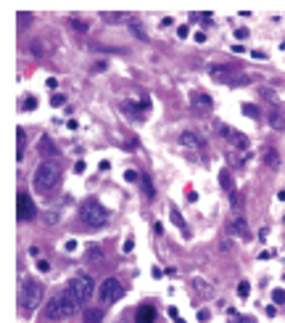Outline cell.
Listing matches in <instances>:
<instances>
[{
	"instance_id": "obj_1",
	"label": "cell",
	"mask_w": 285,
	"mask_h": 323,
	"mask_svg": "<svg viewBox=\"0 0 285 323\" xmlns=\"http://www.w3.org/2000/svg\"><path fill=\"white\" fill-rule=\"evenodd\" d=\"M32 183H34V191L37 193H42V196H51L58 186H61V170H58V165L56 162H51V159H45L42 165L34 170V178H32Z\"/></svg>"
},
{
	"instance_id": "obj_2",
	"label": "cell",
	"mask_w": 285,
	"mask_h": 323,
	"mask_svg": "<svg viewBox=\"0 0 285 323\" xmlns=\"http://www.w3.org/2000/svg\"><path fill=\"white\" fill-rule=\"evenodd\" d=\"M79 310V302L74 299V294L71 292H58L51 297V302L45 305V318H51V320H66L71 318Z\"/></svg>"
},
{
	"instance_id": "obj_3",
	"label": "cell",
	"mask_w": 285,
	"mask_h": 323,
	"mask_svg": "<svg viewBox=\"0 0 285 323\" xmlns=\"http://www.w3.org/2000/svg\"><path fill=\"white\" fill-rule=\"evenodd\" d=\"M109 217H111V212L106 210L98 199H87L79 207V220L87 228H103L106 223H109Z\"/></svg>"
},
{
	"instance_id": "obj_4",
	"label": "cell",
	"mask_w": 285,
	"mask_h": 323,
	"mask_svg": "<svg viewBox=\"0 0 285 323\" xmlns=\"http://www.w3.org/2000/svg\"><path fill=\"white\" fill-rule=\"evenodd\" d=\"M42 297H45V289L37 278H24L21 286H19V305L21 310H32L42 305Z\"/></svg>"
},
{
	"instance_id": "obj_5",
	"label": "cell",
	"mask_w": 285,
	"mask_h": 323,
	"mask_svg": "<svg viewBox=\"0 0 285 323\" xmlns=\"http://www.w3.org/2000/svg\"><path fill=\"white\" fill-rule=\"evenodd\" d=\"M66 292H71L74 294V299L79 305H85V302H90L92 299V292H95V281L90 278V275H85V273H79V275H74L69 284H66Z\"/></svg>"
},
{
	"instance_id": "obj_6",
	"label": "cell",
	"mask_w": 285,
	"mask_h": 323,
	"mask_svg": "<svg viewBox=\"0 0 285 323\" xmlns=\"http://www.w3.org/2000/svg\"><path fill=\"white\" fill-rule=\"evenodd\" d=\"M209 74H211V79H217V83H222V85H230V88H238V85H246L248 83L246 74H241L232 66H222V64L209 66Z\"/></svg>"
},
{
	"instance_id": "obj_7",
	"label": "cell",
	"mask_w": 285,
	"mask_h": 323,
	"mask_svg": "<svg viewBox=\"0 0 285 323\" xmlns=\"http://www.w3.org/2000/svg\"><path fill=\"white\" fill-rule=\"evenodd\" d=\"M98 297H101V302L103 305H114L119 302V299L124 297V286L119 278H106L101 286H98Z\"/></svg>"
},
{
	"instance_id": "obj_8",
	"label": "cell",
	"mask_w": 285,
	"mask_h": 323,
	"mask_svg": "<svg viewBox=\"0 0 285 323\" xmlns=\"http://www.w3.org/2000/svg\"><path fill=\"white\" fill-rule=\"evenodd\" d=\"M214 130H217V135H222V138H224V141H227L232 148H241V151H246V148H248V138H246L243 133L232 130L230 125H224V122H214Z\"/></svg>"
},
{
	"instance_id": "obj_9",
	"label": "cell",
	"mask_w": 285,
	"mask_h": 323,
	"mask_svg": "<svg viewBox=\"0 0 285 323\" xmlns=\"http://www.w3.org/2000/svg\"><path fill=\"white\" fill-rule=\"evenodd\" d=\"M16 217H19V223H29L37 217V207H34V201L29 199L27 191L16 193Z\"/></svg>"
},
{
	"instance_id": "obj_10",
	"label": "cell",
	"mask_w": 285,
	"mask_h": 323,
	"mask_svg": "<svg viewBox=\"0 0 285 323\" xmlns=\"http://www.w3.org/2000/svg\"><path fill=\"white\" fill-rule=\"evenodd\" d=\"M180 146L193 148V151H204V148H206V138L201 133H196V130H182L180 133Z\"/></svg>"
},
{
	"instance_id": "obj_11",
	"label": "cell",
	"mask_w": 285,
	"mask_h": 323,
	"mask_svg": "<svg viewBox=\"0 0 285 323\" xmlns=\"http://www.w3.org/2000/svg\"><path fill=\"white\" fill-rule=\"evenodd\" d=\"M190 106L196 111H201V114H209L214 109V101H211L209 93H204V90H193V93H190Z\"/></svg>"
},
{
	"instance_id": "obj_12",
	"label": "cell",
	"mask_w": 285,
	"mask_h": 323,
	"mask_svg": "<svg viewBox=\"0 0 285 323\" xmlns=\"http://www.w3.org/2000/svg\"><path fill=\"white\" fill-rule=\"evenodd\" d=\"M227 233L235 236V238H241V241H246L248 236H251V230H248V223L243 220V217H232V220L227 223Z\"/></svg>"
},
{
	"instance_id": "obj_13",
	"label": "cell",
	"mask_w": 285,
	"mask_h": 323,
	"mask_svg": "<svg viewBox=\"0 0 285 323\" xmlns=\"http://www.w3.org/2000/svg\"><path fill=\"white\" fill-rule=\"evenodd\" d=\"M261 162H264L269 170H277V167H280V154H277V148L264 146V148H261Z\"/></svg>"
},
{
	"instance_id": "obj_14",
	"label": "cell",
	"mask_w": 285,
	"mask_h": 323,
	"mask_svg": "<svg viewBox=\"0 0 285 323\" xmlns=\"http://www.w3.org/2000/svg\"><path fill=\"white\" fill-rule=\"evenodd\" d=\"M135 323H156V307H153V305H142L135 313Z\"/></svg>"
},
{
	"instance_id": "obj_15",
	"label": "cell",
	"mask_w": 285,
	"mask_h": 323,
	"mask_svg": "<svg viewBox=\"0 0 285 323\" xmlns=\"http://www.w3.org/2000/svg\"><path fill=\"white\" fill-rule=\"evenodd\" d=\"M40 154H42V156H56V154H58L56 143H53L48 135H42V138H40Z\"/></svg>"
},
{
	"instance_id": "obj_16",
	"label": "cell",
	"mask_w": 285,
	"mask_h": 323,
	"mask_svg": "<svg viewBox=\"0 0 285 323\" xmlns=\"http://www.w3.org/2000/svg\"><path fill=\"white\" fill-rule=\"evenodd\" d=\"M219 186L227 191V193H235V183H232L230 170H219Z\"/></svg>"
},
{
	"instance_id": "obj_17",
	"label": "cell",
	"mask_w": 285,
	"mask_h": 323,
	"mask_svg": "<svg viewBox=\"0 0 285 323\" xmlns=\"http://www.w3.org/2000/svg\"><path fill=\"white\" fill-rule=\"evenodd\" d=\"M190 286H193V292L201 294V297H211V286L204 281V278H193L190 281Z\"/></svg>"
},
{
	"instance_id": "obj_18",
	"label": "cell",
	"mask_w": 285,
	"mask_h": 323,
	"mask_svg": "<svg viewBox=\"0 0 285 323\" xmlns=\"http://www.w3.org/2000/svg\"><path fill=\"white\" fill-rule=\"evenodd\" d=\"M16 143H19L16 159L21 162V159H24V151H27V130H24V128H19V130H16Z\"/></svg>"
},
{
	"instance_id": "obj_19",
	"label": "cell",
	"mask_w": 285,
	"mask_h": 323,
	"mask_svg": "<svg viewBox=\"0 0 285 323\" xmlns=\"http://www.w3.org/2000/svg\"><path fill=\"white\" fill-rule=\"evenodd\" d=\"M267 119H269V125H272L275 130H285V117H282L277 109H272V111L267 114Z\"/></svg>"
},
{
	"instance_id": "obj_20",
	"label": "cell",
	"mask_w": 285,
	"mask_h": 323,
	"mask_svg": "<svg viewBox=\"0 0 285 323\" xmlns=\"http://www.w3.org/2000/svg\"><path fill=\"white\" fill-rule=\"evenodd\" d=\"M122 111H127V117H142L146 114V109H137V103H132V101H124Z\"/></svg>"
},
{
	"instance_id": "obj_21",
	"label": "cell",
	"mask_w": 285,
	"mask_h": 323,
	"mask_svg": "<svg viewBox=\"0 0 285 323\" xmlns=\"http://www.w3.org/2000/svg\"><path fill=\"white\" fill-rule=\"evenodd\" d=\"M140 186H142V193H146L148 199H153V196H156V188H153V183H151L148 175H140Z\"/></svg>"
},
{
	"instance_id": "obj_22",
	"label": "cell",
	"mask_w": 285,
	"mask_h": 323,
	"mask_svg": "<svg viewBox=\"0 0 285 323\" xmlns=\"http://www.w3.org/2000/svg\"><path fill=\"white\" fill-rule=\"evenodd\" d=\"M243 114H246V117H251V119H259L261 117V109L259 106H254V103H243Z\"/></svg>"
},
{
	"instance_id": "obj_23",
	"label": "cell",
	"mask_w": 285,
	"mask_h": 323,
	"mask_svg": "<svg viewBox=\"0 0 285 323\" xmlns=\"http://www.w3.org/2000/svg\"><path fill=\"white\" fill-rule=\"evenodd\" d=\"M103 318V310H87L85 313V323H101Z\"/></svg>"
},
{
	"instance_id": "obj_24",
	"label": "cell",
	"mask_w": 285,
	"mask_h": 323,
	"mask_svg": "<svg viewBox=\"0 0 285 323\" xmlns=\"http://www.w3.org/2000/svg\"><path fill=\"white\" fill-rule=\"evenodd\" d=\"M87 260H90V262H101V260H103L101 247H90V249H87Z\"/></svg>"
},
{
	"instance_id": "obj_25",
	"label": "cell",
	"mask_w": 285,
	"mask_h": 323,
	"mask_svg": "<svg viewBox=\"0 0 285 323\" xmlns=\"http://www.w3.org/2000/svg\"><path fill=\"white\" fill-rule=\"evenodd\" d=\"M169 215H172V223H174L177 228H180V230H187V225H185V220H182V215H180V212H177V210H172Z\"/></svg>"
},
{
	"instance_id": "obj_26",
	"label": "cell",
	"mask_w": 285,
	"mask_h": 323,
	"mask_svg": "<svg viewBox=\"0 0 285 323\" xmlns=\"http://www.w3.org/2000/svg\"><path fill=\"white\" fill-rule=\"evenodd\" d=\"M248 294H251V284H248V281H241V284H238V297L246 299Z\"/></svg>"
},
{
	"instance_id": "obj_27",
	"label": "cell",
	"mask_w": 285,
	"mask_h": 323,
	"mask_svg": "<svg viewBox=\"0 0 285 323\" xmlns=\"http://www.w3.org/2000/svg\"><path fill=\"white\" fill-rule=\"evenodd\" d=\"M129 32H132L137 40H148V34L142 32V27H140V24H135V21H132V24H129Z\"/></svg>"
},
{
	"instance_id": "obj_28",
	"label": "cell",
	"mask_w": 285,
	"mask_h": 323,
	"mask_svg": "<svg viewBox=\"0 0 285 323\" xmlns=\"http://www.w3.org/2000/svg\"><path fill=\"white\" fill-rule=\"evenodd\" d=\"M29 51H32L34 56H42V53H45V40H34V43L29 45Z\"/></svg>"
},
{
	"instance_id": "obj_29",
	"label": "cell",
	"mask_w": 285,
	"mask_h": 323,
	"mask_svg": "<svg viewBox=\"0 0 285 323\" xmlns=\"http://www.w3.org/2000/svg\"><path fill=\"white\" fill-rule=\"evenodd\" d=\"M272 299H275V305H285V292L275 289V292H272Z\"/></svg>"
},
{
	"instance_id": "obj_30",
	"label": "cell",
	"mask_w": 285,
	"mask_h": 323,
	"mask_svg": "<svg viewBox=\"0 0 285 323\" xmlns=\"http://www.w3.org/2000/svg\"><path fill=\"white\" fill-rule=\"evenodd\" d=\"M64 103H66V96H61V93H56L51 98V106H64Z\"/></svg>"
},
{
	"instance_id": "obj_31",
	"label": "cell",
	"mask_w": 285,
	"mask_h": 323,
	"mask_svg": "<svg viewBox=\"0 0 285 323\" xmlns=\"http://www.w3.org/2000/svg\"><path fill=\"white\" fill-rule=\"evenodd\" d=\"M124 180H127V183H137V180H140V175H137L135 170H127V172H124Z\"/></svg>"
},
{
	"instance_id": "obj_32",
	"label": "cell",
	"mask_w": 285,
	"mask_h": 323,
	"mask_svg": "<svg viewBox=\"0 0 285 323\" xmlns=\"http://www.w3.org/2000/svg\"><path fill=\"white\" fill-rule=\"evenodd\" d=\"M24 109H37V98H34V96H29V98H24Z\"/></svg>"
},
{
	"instance_id": "obj_33",
	"label": "cell",
	"mask_w": 285,
	"mask_h": 323,
	"mask_svg": "<svg viewBox=\"0 0 285 323\" xmlns=\"http://www.w3.org/2000/svg\"><path fill=\"white\" fill-rule=\"evenodd\" d=\"M71 27H74L77 32H87V24H85V21H79V19H71Z\"/></svg>"
},
{
	"instance_id": "obj_34",
	"label": "cell",
	"mask_w": 285,
	"mask_h": 323,
	"mask_svg": "<svg viewBox=\"0 0 285 323\" xmlns=\"http://www.w3.org/2000/svg\"><path fill=\"white\" fill-rule=\"evenodd\" d=\"M230 199H232V210H241V207H243V199L238 193H230Z\"/></svg>"
},
{
	"instance_id": "obj_35",
	"label": "cell",
	"mask_w": 285,
	"mask_h": 323,
	"mask_svg": "<svg viewBox=\"0 0 285 323\" xmlns=\"http://www.w3.org/2000/svg\"><path fill=\"white\" fill-rule=\"evenodd\" d=\"M37 270H40V273H48V270H51V265H48V260H37Z\"/></svg>"
},
{
	"instance_id": "obj_36",
	"label": "cell",
	"mask_w": 285,
	"mask_h": 323,
	"mask_svg": "<svg viewBox=\"0 0 285 323\" xmlns=\"http://www.w3.org/2000/svg\"><path fill=\"white\" fill-rule=\"evenodd\" d=\"M106 21H119V19H124V14H103Z\"/></svg>"
},
{
	"instance_id": "obj_37",
	"label": "cell",
	"mask_w": 285,
	"mask_h": 323,
	"mask_svg": "<svg viewBox=\"0 0 285 323\" xmlns=\"http://www.w3.org/2000/svg\"><path fill=\"white\" fill-rule=\"evenodd\" d=\"M235 37H238V40H246V37H248V29H243V27L235 29Z\"/></svg>"
},
{
	"instance_id": "obj_38",
	"label": "cell",
	"mask_w": 285,
	"mask_h": 323,
	"mask_svg": "<svg viewBox=\"0 0 285 323\" xmlns=\"http://www.w3.org/2000/svg\"><path fill=\"white\" fill-rule=\"evenodd\" d=\"M74 172H77V175H82V172H85V162H82V159L74 165Z\"/></svg>"
},
{
	"instance_id": "obj_39",
	"label": "cell",
	"mask_w": 285,
	"mask_h": 323,
	"mask_svg": "<svg viewBox=\"0 0 285 323\" xmlns=\"http://www.w3.org/2000/svg\"><path fill=\"white\" fill-rule=\"evenodd\" d=\"M209 318H211V315H209V310H201V313H198V320H201V323H206Z\"/></svg>"
},
{
	"instance_id": "obj_40",
	"label": "cell",
	"mask_w": 285,
	"mask_h": 323,
	"mask_svg": "<svg viewBox=\"0 0 285 323\" xmlns=\"http://www.w3.org/2000/svg\"><path fill=\"white\" fill-rule=\"evenodd\" d=\"M45 85L53 90V88H58V79H56V77H48V83H45Z\"/></svg>"
},
{
	"instance_id": "obj_41",
	"label": "cell",
	"mask_w": 285,
	"mask_h": 323,
	"mask_svg": "<svg viewBox=\"0 0 285 323\" xmlns=\"http://www.w3.org/2000/svg\"><path fill=\"white\" fill-rule=\"evenodd\" d=\"M74 249H77V241H74V238L66 241V252H74Z\"/></svg>"
},
{
	"instance_id": "obj_42",
	"label": "cell",
	"mask_w": 285,
	"mask_h": 323,
	"mask_svg": "<svg viewBox=\"0 0 285 323\" xmlns=\"http://www.w3.org/2000/svg\"><path fill=\"white\" fill-rule=\"evenodd\" d=\"M132 247H135V241L127 238V241H124V252H132Z\"/></svg>"
},
{
	"instance_id": "obj_43",
	"label": "cell",
	"mask_w": 285,
	"mask_h": 323,
	"mask_svg": "<svg viewBox=\"0 0 285 323\" xmlns=\"http://www.w3.org/2000/svg\"><path fill=\"white\" fill-rule=\"evenodd\" d=\"M169 318H172V320H177V318H180V313H177V307H169Z\"/></svg>"
},
{
	"instance_id": "obj_44",
	"label": "cell",
	"mask_w": 285,
	"mask_h": 323,
	"mask_svg": "<svg viewBox=\"0 0 285 323\" xmlns=\"http://www.w3.org/2000/svg\"><path fill=\"white\" fill-rule=\"evenodd\" d=\"M196 43H206V34L204 32H196Z\"/></svg>"
},
{
	"instance_id": "obj_45",
	"label": "cell",
	"mask_w": 285,
	"mask_h": 323,
	"mask_svg": "<svg viewBox=\"0 0 285 323\" xmlns=\"http://www.w3.org/2000/svg\"><path fill=\"white\" fill-rule=\"evenodd\" d=\"M92 69H95V72H103V69H106V61H98V64L92 66Z\"/></svg>"
},
{
	"instance_id": "obj_46",
	"label": "cell",
	"mask_w": 285,
	"mask_h": 323,
	"mask_svg": "<svg viewBox=\"0 0 285 323\" xmlns=\"http://www.w3.org/2000/svg\"><path fill=\"white\" fill-rule=\"evenodd\" d=\"M277 199H280V201H285V191H280V193H277Z\"/></svg>"
},
{
	"instance_id": "obj_47",
	"label": "cell",
	"mask_w": 285,
	"mask_h": 323,
	"mask_svg": "<svg viewBox=\"0 0 285 323\" xmlns=\"http://www.w3.org/2000/svg\"><path fill=\"white\" fill-rule=\"evenodd\" d=\"M280 51H285V40H282V43H280Z\"/></svg>"
}]
</instances>
